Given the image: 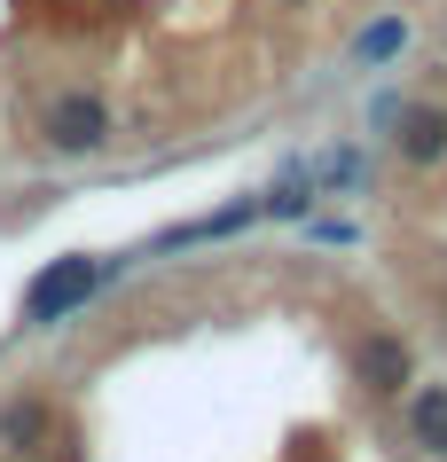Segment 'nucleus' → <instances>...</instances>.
<instances>
[{
	"instance_id": "6",
	"label": "nucleus",
	"mask_w": 447,
	"mask_h": 462,
	"mask_svg": "<svg viewBox=\"0 0 447 462\" xmlns=\"http://www.w3.org/2000/svg\"><path fill=\"white\" fill-rule=\"evenodd\" d=\"M408 431H416L424 455H447V384H424L408 400Z\"/></svg>"
},
{
	"instance_id": "1",
	"label": "nucleus",
	"mask_w": 447,
	"mask_h": 462,
	"mask_svg": "<svg viewBox=\"0 0 447 462\" xmlns=\"http://www.w3.org/2000/svg\"><path fill=\"white\" fill-rule=\"evenodd\" d=\"M95 282H102V267L87 259V251L55 259V267L24 291V329H55V321L71 314V306H87V298H95Z\"/></svg>"
},
{
	"instance_id": "2",
	"label": "nucleus",
	"mask_w": 447,
	"mask_h": 462,
	"mask_svg": "<svg viewBox=\"0 0 447 462\" xmlns=\"http://www.w3.org/2000/svg\"><path fill=\"white\" fill-rule=\"evenodd\" d=\"M40 134H48L63 157H95V149L110 142V110H102L95 95H55L48 118H40Z\"/></svg>"
},
{
	"instance_id": "3",
	"label": "nucleus",
	"mask_w": 447,
	"mask_h": 462,
	"mask_svg": "<svg viewBox=\"0 0 447 462\" xmlns=\"http://www.w3.org/2000/svg\"><path fill=\"white\" fill-rule=\"evenodd\" d=\"M353 384L369 392V400H393V392L408 384V345H400L393 329H369V337L353 345Z\"/></svg>"
},
{
	"instance_id": "5",
	"label": "nucleus",
	"mask_w": 447,
	"mask_h": 462,
	"mask_svg": "<svg viewBox=\"0 0 447 462\" xmlns=\"http://www.w3.org/2000/svg\"><path fill=\"white\" fill-rule=\"evenodd\" d=\"M48 439H55V408L40 392H24V400L0 408V455H32V447H48Z\"/></svg>"
},
{
	"instance_id": "4",
	"label": "nucleus",
	"mask_w": 447,
	"mask_h": 462,
	"mask_svg": "<svg viewBox=\"0 0 447 462\" xmlns=\"http://www.w3.org/2000/svg\"><path fill=\"white\" fill-rule=\"evenodd\" d=\"M393 149H400V165H416V172L447 165V102H408Z\"/></svg>"
}]
</instances>
